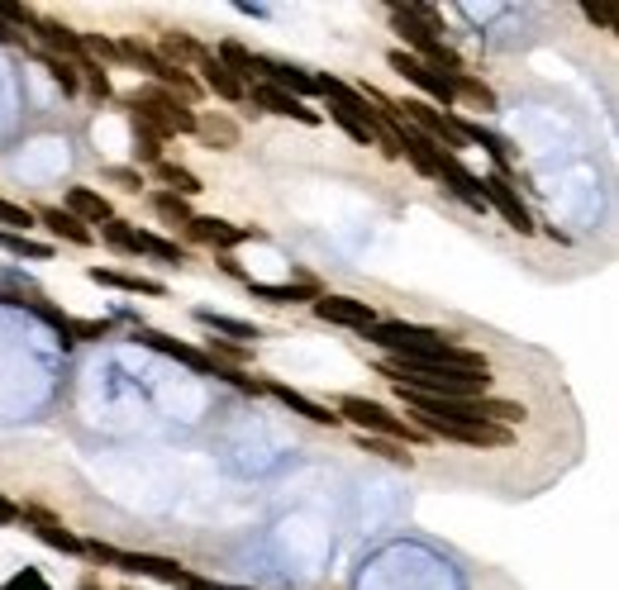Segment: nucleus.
<instances>
[{"instance_id": "1", "label": "nucleus", "mask_w": 619, "mask_h": 590, "mask_svg": "<svg viewBox=\"0 0 619 590\" xmlns=\"http://www.w3.org/2000/svg\"><path fill=\"white\" fill-rule=\"evenodd\" d=\"M382 371L400 381V391L439 396V400H482V391L491 386V377H477V371H453L434 363H396V357Z\"/></svg>"}, {"instance_id": "2", "label": "nucleus", "mask_w": 619, "mask_h": 590, "mask_svg": "<svg viewBox=\"0 0 619 590\" xmlns=\"http://www.w3.org/2000/svg\"><path fill=\"white\" fill-rule=\"evenodd\" d=\"M391 24H396V34L406 38V53H410V57H420V63L439 67L443 77H457V71H467L463 57H457L449 43L439 38V14L429 10V5H396V10H391Z\"/></svg>"}, {"instance_id": "3", "label": "nucleus", "mask_w": 619, "mask_h": 590, "mask_svg": "<svg viewBox=\"0 0 619 590\" xmlns=\"http://www.w3.org/2000/svg\"><path fill=\"white\" fill-rule=\"evenodd\" d=\"M120 105L129 110V120L148 124L157 138L196 134V110H191V100H181L177 91H167V86H143V91L124 96Z\"/></svg>"}, {"instance_id": "4", "label": "nucleus", "mask_w": 619, "mask_h": 590, "mask_svg": "<svg viewBox=\"0 0 619 590\" xmlns=\"http://www.w3.org/2000/svg\"><path fill=\"white\" fill-rule=\"evenodd\" d=\"M86 557H96V563H110L129 571V577H153V581H167L177 590H210L206 577H196V571H186L181 563H172V557H153V553H124V548H110V543H81Z\"/></svg>"}, {"instance_id": "5", "label": "nucleus", "mask_w": 619, "mask_h": 590, "mask_svg": "<svg viewBox=\"0 0 619 590\" xmlns=\"http://www.w3.org/2000/svg\"><path fill=\"white\" fill-rule=\"evenodd\" d=\"M134 343H143V348H153V353H163V357H177L181 367L200 371V377H214V381H229V386H239V391H253V396H263V381L243 377V371H229V367H220V363H214L210 353H200V348H191V343H177V338L157 334V329H148V324H134Z\"/></svg>"}, {"instance_id": "6", "label": "nucleus", "mask_w": 619, "mask_h": 590, "mask_svg": "<svg viewBox=\"0 0 619 590\" xmlns=\"http://www.w3.org/2000/svg\"><path fill=\"white\" fill-rule=\"evenodd\" d=\"M339 420H353L357 428H363V434H377V438H391V443H406L410 448V424H400L391 410L386 405H377V400H367V396H343L339 400Z\"/></svg>"}, {"instance_id": "7", "label": "nucleus", "mask_w": 619, "mask_h": 590, "mask_svg": "<svg viewBox=\"0 0 619 590\" xmlns=\"http://www.w3.org/2000/svg\"><path fill=\"white\" fill-rule=\"evenodd\" d=\"M396 110H406V124L414 129V134H424L429 143H434V148H443L449 157H457V148H463V134H457L453 114L424 105V100H400Z\"/></svg>"}, {"instance_id": "8", "label": "nucleus", "mask_w": 619, "mask_h": 590, "mask_svg": "<svg viewBox=\"0 0 619 590\" xmlns=\"http://www.w3.org/2000/svg\"><path fill=\"white\" fill-rule=\"evenodd\" d=\"M477 181H482V200L515 229V234H534V229H539L534 214H529V205L520 200V191L510 186L506 171H491V177H477Z\"/></svg>"}, {"instance_id": "9", "label": "nucleus", "mask_w": 619, "mask_h": 590, "mask_svg": "<svg viewBox=\"0 0 619 590\" xmlns=\"http://www.w3.org/2000/svg\"><path fill=\"white\" fill-rule=\"evenodd\" d=\"M386 63H391V71H400V77H406L410 86H420V91L429 96V100H439V105H457V96H453V77H443L439 67H429V63H420V57H410L406 48H396L391 57H386Z\"/></svg>"}, {"instance_id": "10", "label": "nucleus", "mask_w": 619, "mask_h": 590, "mask_svg": "<svg viewBox=\"0 0 619 590\" xmlns=\"http://www.w3.org/2000/svg\"><path fill=\"white\" fill-rule=\"evenodd\" d=\"M186 238L200 243V248H239V243L267 238V234L263 229H243V224L214 220V214H191V220H186Z\"/></svg>"}, {"instance_id": "11", "label": "nucleus", "mask_w": 619, "mask_h": 590, "mask_svg": "<svg viewBox=\"0 0 619 590\" xmlns=\"http://www.w3.org/2000/svg\"><path fill=\"white\" fill-rule=\"evenodd\" d=\"M314 314H320L324 324L357 329V334H367V329L377 324V310H372L367 300H353V296H320L314 300Z\"/></svg>"}, {"instance_id": "12", "label": "nucleus", "mask_w": 619, "mask_h": 590, "mask_svg": "<svg viewBox=\"0 0 619 590\" xmlns=\"http://www.w3.org/2000/svg\"><path fill=\"white\" fill-rule=\"evenodd\" d=\"M253 71L263 77L267 86H277V91H291V96H314V71L306 67H296V63H281V57H263V53H253Z\"/></svg>"}, {"instance_id": "13", "label": "nucleus", "mask_w": 619, "mask_h": 590, "mask_svg": "<svg viewBox=\"0 0 619 590\" xmlns=\"http://www.w3.org/2000/svg\"><path fill=\"white\" fill-rule=\"evenodd\" d=\"M248 96H253V105H257V110L281 114V120H296V124H320V120H324V114H320V110H310L300 96H291V91H277V86H267V81H257Z\"/></svg>"}, {"instance_id": "14", "label": "nucleus", "mask_w": 619, "mask_h": 590, "mask_svg": "<svg viewBox=\"0 0 619 590\" xmlns=\"http://www.w3.org/2000/svg\"><path fill=\"white\" fill-rule=\"evenodd\" d=\"M24 29H34V34L43 38V53L67 57V63H81V57H86V43H81L77 29L57 24V20H48V14H34V20H29Z\"/></svg>"}, {"instance_id": "15", "label": "nucleus", "mask_w": 619, "mask_h": 590, "mask_svg": "<svg viewBox=\"0 0 619 590\" xmlns=\"http://www.w3.org/2000/svg\"><path fill=\"white\" fill-rule=\"evenodd\" d=\"M20 524H34V534H38L43 543H48V548L81 557V538L71 534V528H63V520H57V514L38 510V505H20Z\"/></svg>"}, {"instance_id": "16", "label": "nucleus", "mask_w": 619, "mask_h": 590, "mask_svg": "<svg viewBox=\"0 0 619 590\" xmlns=\"http://www.w3.org/2000/svg\"><path fill=\"white\" fill-rule=\"evenodd\" d=\"M34 220H43V229H48L53 238H63V243H71V248H91L96 243V234H91V224H81L71 210H63V205H43Z\"/></svg>"}, {"instance_id": "17", "label": "nucleus", "mask_w": 619, "mask_h": 590, "mask_svg": "<svg viewBox=\"0 0 619 590\" xmlns=\"http://www.w3.org/2000/svg\"><path fill=\"white\" fill-rule=\"evenodd\" d=\"M263 391L272 396V400H281L291 414H306L310 424H324V428H334L339 424V414L329 410V405H320V400H310V396H300V391H291L286 381H263Z\"/></svg>"}, {"instance_id": "18", "label": "nucleus", "mask_w": 619, "mask_h": 590, "mask_svg": "<svg viewBox=\"0 0 619 590\" xmlns=\"http://www.w3.org/2000/svg\"><path fill=\"white\" fill-rule=\"evenodd\" d=\"M196 67L206 71V77H200V86H206V91H214L220 100H234V105H239V100H248V86H243V81H239L234 71H229L214 53H200V63H196Z\"/></svg>"}, {"instance_id": "19", "label": "nucleus", "mask_w": 619, "mask_h": 590, "mask_svg": "<svg viewBox=\"0 0 619 590\" xmlns=\"http://www.w3.org/2000/svg\"><path fill=\"white\" fill-rule=\"evenodd\" d=\"M243 286H248V296L267 300V305H300V300H310V305H314V300L324 296L314 281H286V286H267V281H253V277H248Z\"/></svg>"}, {"instance_id": "20", "label": "nucleus", "mask_w": 619, "mask_h": 590, "mask_svg": "<svg viewBox=\"0 0 619 590\" xmlns=\"http://www.w3.org/2000/svg\"><path fill=\"white\" fill-rule=\"evenodd\" d=\"M439 181L449 186V191H453L457 200H463V205H472V210H486V200H482V181L472 177V171H467L463 163H457V157H449V153H443V163H439Z\"/></svg>"}, {"instance_id": "21", "label": "nucleus", "mask_w": 619, "mask_h": 590, "mask_svg": "<svg viewBox=\"0 0 619 590\" xmlns=\"http://www.w3.org/2000/svg\"><path fill=\"white\" fill-rule=\"evenodd\" d=\"M96 286H110V291H124V296H163V281H148V277H134V271H114V267H91L86 271Z\"/></svg>"}, {"instance_id": "22", "label": "nucleus", "mask_w": 619, "mask_h": 590, "mask_svg": "<svg viewBox=\"0 0 619 590\" xmlns=\"http://www.w3.org/2000/svg\"><path fill=\"white\" fill-rule=\"evenodd\" d=\"M67 210L77 214L81 224H106V220H114L110 200L100 196V191H91V186H71V191H67Z\"/></svg>"}, {"instance_id": "23", "label": "nucleus", "mask_w": 619, "mask_h": 590, "mask_svg": "<svg viewBox=\"0 0 619 590\" xmlns=\"http://www.w3.org/2000/svg\"><path fill=\"white\" fill-rule=\"evenodd\" d=\"M196 138L206 143V148H239V124L234 120H224V114H196Z\"/></svg>"}, {"instance_id": "24", "label": "nucleus", "mask_w": 619, "mask_h": 590, "mask_svg": "<svg viewBox=\"0 0 619 590\" xmlns=\"http://www.w3.org/2000/svg\"><path fill=\"white\" fill-rule=\"evenodd\" d=\"M134 257H157V263H167V267H181L186 248L163 234H148V229H134Z\"/></svg>"}, {"instance_id": "25", "label": "nucleus", "mask_w": 619, "mask_h": 590, "mask_svg": "<svg viewBox=\"0 0 619 590\" xmlns=\"http://www.w3.org/2000/svg\"><path fill=\"white\" fill-rule=\"evenodd\" d=\"M153 177L163 181L172 196H181V200H191V196H200V191H206V186H200V177H196L191 167H181V163H167V157H163V163L153 167Z\"/></svg>"}, {"instance_id": "26", "label": "nucleus", "mask_w": 619, "mask_h": 590, "mask_svg": "<svg viewBox=\"0 0 619 590\" xmlns=\"http://www.w3.org/2000/svg\"><path fill=\"white\" fill-rule=\"evenodd\" d=\"M196 324L200 329H210V334H220V338H234L239 348L248 338H257V324H243V320H234V314H214V310H196Z\"/></svg>"}, {"instance_id": "27", "label": "nucleus", "mask_w": 619, "mask_h": 590, "mask_svg": "<svg viewBox=\"0 0 619 590\" xmlns=\"http://www.w3.org/2000/svg\"><path fill=\"white\" fill-rule=\"evenodd\" d=\"M453 124H457V134H463V143H477V148H486V153H491L500 167H510V148H506V143H500V138L491 134V129L472 124V120H463V114H453Z\"/></svg>"}, {"instance_id": "28", "label": "nucleus", "mask_w": 619, "mask_h": 590, "mask_svg": "<svg viewBox=\"0 0 619 590\" xmlns=\"http://www.w3.org/2000/svg\"><path fill=\"white\" fill-rule=\"evenodd\" d=\"M453 96L457 100H472L477 110H496V91L486 81L472 77V71H457V77H453Z\"/></svg>"}, {"instance_id": "29", "label": "nucleus", "mask_w": 619, "mask_h": 590, "mask_svg": "<svg viewBox=\"0 0 619 590\" xmlns=\"http://www.w3.org/2000/svg\"><path fill=\"white\" fill-rule=\"evenodd\" d=\"M134 124V163H148V167H157L163 163V143L167 138H157L148 124H139V120H129Z\"/></svg>"}, {"instance_id": "30", "label": "nucleus", "mask_w": 619, "mask_h": 590, "mask_svg": "<svg viewBox=\"0 0 619 590\" xmlns=\"http://www.w3.org/2000/svg\"><path fill=\"white\" fill-rule=\"evenodd\" d=\"M38 63L48 67V77L63 86L67 96H77L81 91V77H77V63H67V57H53V53H38Z\"/></svg>"}, {"instance_id": "31", "label": "nucleus", "mask_w": 619, "mask_h": 590, "mask_svg": "<svg viewBox=\"0 0 619 590\" xmlns=\"http://www.w3.org/2000/svg\"><path fill=\"white\" fill-rule=\"evenodd\" d=\"M214 57H220V63H224L229 71H234L239 81H243V77H253V48H243V43L224 38V43H220V53H214Z\"/></svg>"}, {"instance_id": "32", "label": "nucleus", "mask_w": 619, "mask_h": 590, "mask_svg": "<svg viewBox=\"0 0 619 590\" xmlns=\"http://www.w3.org/2000/svg\"><path fill=\"white\" fill-rule=\"evenodd\" d=\"M77 77L86 81V91H91L96 100H110V96H114V86H110V77H106V67H96V57H81V63H77Z\"/></svg>"}, {"instance_id": "33", "label": "nucleus", "mask_w": 619, "mask_h": 590, "mask_svg": "<svg viewBox=\"0 0 619 590\" xmlns=\"http://www.w3.org/2000/svg\"><path fill=\"white\" fill-rule=\"evenodd\" d=\"M153 210H157V220H167V224H181L191 220V205H186L181 196H172V191H153Z\"/></svg>"}, {"instance_id": "34", "label": "nucleus", "mask_w": 619, "mask_h": 590, "mask_svg": "<svg viewBox=\"0 0 619 590\" xmlns=\"http://www.w3.org/2000/svg\"><path fill=\"white\" fill-rule=\"evenodd\" d=\"M0 248H5V253H14V257H34V263H43V257L53 253L48 243H34L29 234H5V229H0Z\"/></svg>"}, {"instance_id": "35", "label": "nucleus", "mask_w": 619, "mask_h": 590, "mask_svg": "<svg viewBox=\"0 0 619 590\" xmlns=\"http://www.w3.org/2000/svg\"><path fill=\"white\" fill-rule=\"evenodd\" d=\"M329 120H334L339 129H343V134H349L353 143H367V148H372V143H377V129H372V124H363V120H353V114H343V110H334V105H329Z\"/></svg>"}, {"instance_id": "36", "label": "nucleus", "mask_w": 619, "mask_h": 590, "mask_svg": "<svg viewBox=\"0 0 619 590\" xmlns=\"http://www.w3.org/2000/svg\"><path fill=\"white\" fill-rule=\"evenodd\" d=\"M363 448H367V453H382L386 463H396V467H406V471L414 467V457L406 453V443H391V438H363Z\"/></svg>"}, {"instance_id": "37", "label": "nucleus", "mask_w": 619, "mask_h": 590, "mask_svg": "<svg viewBox=\"0 0 619 590\" xmlns=\"http://www.w3.org/2000/svg\"><path fill=\"white\" fill-rule=\"evenodd\" d=\"M0 229H5V234H20V229H34V210L14 205V200H0Z\"/></svg>"}, {"instance_id": "38", "label": "nucleus", "mask_w": 619, "mask_h": 590, "mask_svg": "<svg viewBox=\"0 0 619 590\" xmlns=\"http://www.w3.org/2000/svg\"><path fill=\"white\" fill-rule=\"evenodd\" d=\"M106 177H110V181H120L124 191H143V177H139L134 167H106Z\"/></svg>"}, {"instance_id": "39", "label": "nucleus", "mask_w": 619, "mask_h": 590, "mask_svg": "<svg viewBox=\"0 0 619 590\" xmlns=\"http://www.w3.org/2000/svg\"><path fill=\"white\" fill-rule=\"evenodd\" d=\"M582 14L600 29H615V5H582Z\"/></svg>"}, {"instance_id": "40", "label": "nucleus", "mask_w": 619, "mask_h": 590, "mask_svg": "<svg viewBox=\"0 0 619 590\" xmlns=\"http://www.w3.org/2000/svg\"><path fill=\"white\" fill-rule=\"evenodd\" d=\"M5 590H48V586H43V577H38V571H20V577H14Z\"/></svg>"}, {"instance_id": "41", "label": "nucleus", "mask_w": 619, "mask_h": 590, "mask_svg": "<svg viewBox=\"0 0 619 590\" xmlns=\"http://www.w3.org/2000/svg\"><path fill=\"white\" fill-rule=\"evenodd\" d=\"M10 524H20V505L10 496H0V528H10Z\"/></svg>"}, {"instance_id": "42", "label": "nucleus", "mask_w": 619, "mask_h": 590, "mask_svg": "<svg viewBox=\"0 0 619 590\" xmlns=\"http://www.w3.org/2000/svg\"><path fill=\"white\" fill-rule=\"evenodd\" d=\"M0 43H24V34H20V29H10L5 20H0Z\"/></svg>"}, {"instance_id": "43", "label": "nucleus", "mask_w": 619, "mask_h": 590, "mask_svg": "<svg viewBox=\"0 0 619 590\" xmlns=\"http://www.w3.org/2000/svg\"><path fill=\"white\" fill-rule=\"evenodd\" d=\"M81 590H106V586H96V581H81Z\"/></svg>"}, {"instance_id": "44", "label": "nucleus", "mask_w": 619, "mask_h": 590, "mask_svg": "<svg viewBox=\"0 0 619 590\" xmlns=\"http://www.w3.org/2000/svg\"><path fill=\"white\" fill-rule=\"evenodd\" d=\"M210 590H243V586H214V581H210Z\"/></svg>"}]
</instances>
